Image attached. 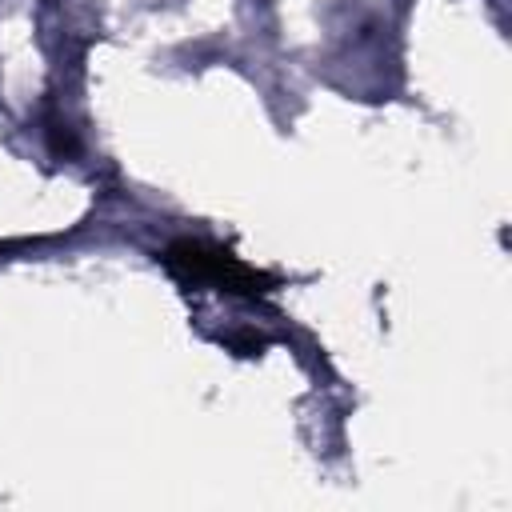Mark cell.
I'll list each match as a JSON object with an SVG mask.
<instances>
[{
    "mask_svg": "<svg viewBox=\"0 0 512 512\" xmlns=\"http://www.w3.org/2000/svg\"><path fill=\"white\" fill-rule=\"evenodd\" d=\"M164 268L184 280V284H212L220 292H232V296H260L268 292L276 280L244 260H236L228 248L220 244H208V240H192V236H180L172 240L164 252H160Z\"/></svg>",
    "mask_w": 512,
    "mask_h": 512,
    "instance_id": "1",
    "label": "cell"
}]
</instances>
